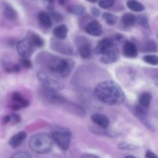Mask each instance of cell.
<instances>
[{"instance_id":"obj_1","label":"cell","mask_w":158,"mask_h":158,"mask_svg":"<svg viewBox=\"0 0 158 158\" xmlns=\"http://www.w3.org/2000/svg\"><path fill=\"white\" fill-rule=\"evenodd\" d=\"M94 94L100 101L110 106L121 104L126 98L120 85L111 80L98 83L94 89Z\"/></svg>"},{"instance_id":"obj_2","label":"cell","mask_w":158,"mask_h":158,"mask_svg":"<svg viewBox=\"0 0 158 158\" xmlns=\"http://www.w3.org/2000/svg\"><path fill=\"white\" fill-rule=\"evenodd\" d=\"M52 141L50 135L45 133H40L32 135L29 141L30 149L37 154H46L51 151L52 148Z\"/></svg>"},{"instance_id":"obj_3","label":"cell","mask_w":158,"mask_h":158,"mask_svg":"<svg viewBox=\"0 0 158 158\" xmlns=\"http://www.w3.org/2000/svg\"><path fill=\"white\" fill-rule=\"evenodd\" d=\"M49 69L51 72L56 73L61 77H67L74 66V63L73 60H66V59L58 58V57H52L49 62Z\"/></svg>"},{"instance_id":"obj_4","label":"cell","mask_w":158,"mask_h":158,"mask_svg":"<svg viewBox=\"0 0 158 158\" xmlns=\"http://www.w3.org/2000/svg\"><path fill=\"white\" fill-rule=\"evenodd\" d=\"M50 137L52 141L55 142L61 149L66 151L69 148L72 134L68 129L56 127L51 131Z\"/></svg>"},{"instance_id":"obj_5","label":"cell","mask_w":158,"mask_h":158,"mask_svg":"<svg viewBox=\"0 0 158 158\" xmlns=\"http://www.w3.org/2000/svg\"><path fill=\"white\" fill-rule=\"evenodd\" d=\"M37 77H38L40 83L43 85V88H46V89L58 91L63 89L64 86L63 82L54 74L49 73L45 71H41L39 73Z\"/></svg>"},{"instance_id":"obj_6","label":"cell","mask_w":158,"mask_h":158,"mask_svg":"<svg viewBox=\"0 0 158 158\" xmlns=\"http://www.w3.org/2000/svg\"><path fill=\"white\" fill-rule=\"evenodd\" d=\"M17 51L23 58H29L35 51V47L29 39L26 38L19 42L17 44Z\"/></svg>"},{"instance_id":"obj_7","label":"cell","mask_w":158,"mask_h":158,"mask_svg":"<svg viewBox=\"0 0 158 158\" xmlns=\"http://www.w3.org/2000/svg\"><path fill=\"white\" fill-rule=\"evenodd\" d=\"M119 57H120V52L118 48L115 44H114L104 54L102 55L100 60L101 63L104 64H111L117 62Z\"/></svg>"},{"instance_id":"obj_8","label":"cell","mask_w":158,"mask_h":158,"mask_svg":"<svg viewBox=\"0 0 158 158\" xmlns=\"http://www.w3.org/2000/svg\"><path fill=\"white\" fill-rule=\"evenodd\" d=\"M131 110L133 111V113L134 114V115L139 119V120H141L142 123L147 127L149 130L151 131H154V127L152 124V123H151V121L149 120V119L148 118L146 115V111H145L144 108L140 106H133V108L131 109Z\"/></svg>"},{"instance_id":"obj_9","label":"cell","mask_w":158,"mask_h":158,"mask_svg":"<svg viewBox=\"0 0 158 158\" xmlns=\"http://www.w3.org/2000/svg\"><path fill=\"white\" fill-rule=\"evenodd\" d=\"M85 31L86 33L93 36H100L103 33V28L99 22L94 20L86 25L85 27Z\"/></svg>"},{"instance_id":"obj_10","label":"cell","mask_w":158,"mask_h":158,"mask_svg":"<svg viewBox=\"0 0 158 158\" xmlns=\"http://www.w3.org/2000/svg\"><path fill=\"white\" fill-rule=\"evenodd\" d=\"M114 44V42L112 39H103V40H101V41L97 44V46L94 48V53L98 54V55H103V54H104Z\"/></svg>"},{"instance_id":"obj_11","label":"cell","mask_w":158,"mask_h":158,"mask_svg":"<svg viewBox=\"0 0 158 158\" xmlns=\"http://www.w3.org/2000/svg\"><path fill=\"white\" fill-rule=\"evenodd\" d=\"M12 99L14 101V104L12 105V109L14 110H18L22 109V108H25L29 106V101L25 100L19 93H13L12 95Z\"/></svg>"},{"instance_id":"obj_12","label":"cell","mask_w":158,"mask_h":158,"mask_svg":"<svg viewBox=\"0 0 158 158\" xmlns=\"http://www.w3.org/2000/svg\"><path fill=\"white\" fill-rule=\"evenodd\" d=\"M123 54L125 56L129 57V58L137 57L138 55V50L136 45L132 42H126L123 45Z\"/></svg>"},{"instance_id":"obj_13","label":"cell","mask_w":158,"mask_h":158,"mask_svg":"<svg viewBox=\"0 0 158 158\" xmlns=\"http://www.w3.org/2000/svg\"><path fill=\"white\" fill-rule=\"evenodd\" d=\"M91 120L94 123H95L96 124L98 125L100 127H101L102 129H106V128L109 127L110 124V120L107 118V117L103 114H96L92 115L91 117Z\"/></svg>"},{"instance_id":"obj_14","label":"cell","mask_w":158,"mask_h":158,"mask_svg":"<svg viewBox=\"0 0 158 158\" xmlns=\"http://www.w3.org/2000/svg\"><path fill=\"white\" fill-rule=\"evenodd\" d=\"M26 133L25 131H20L18 134H15V135L12 136V137L9 140V145L12 147V148H16L18 147H19L22 144L23 141L26 140Z\"/></svg>"},{"instance_id":"obj_15","label":"cell","mask_w":158,"mask_h":158,"mask_svg":"<svg viewBox=\"0 0 158 158\" xmlns=\"http://www.w3.org/2000/svg\"><path fill=\"white\" fill-rule=\"evenodd\" d=\"M51 46H52V48L56 51H57L59 52H62V53L65 54H71L73 52L72 48L69 46H68V45L62 43V42L53 40V42L51 43Z\"/></svg>"},{"instance_id":"obj_16","label":"cell","mask_w":158,"mask_h":158,"mask_svg":"<svg viewBox=\"0 0 158 158\" xmlns=\"http://www.w3.org/2000/svg\"><path fill=\"white\" fill-rule=\"evenodd\" d=\"M52 33L55 35V37L58 40H65L67 36L68 33V29L67 26L66 25H60L57 26L56 27L54 28Z\"/></svg>"},{"instance_id":"obj_17","label":"cell","mask_w":158,"mask_h":158,"mask_svg":"<svg viewBox=\"0 0 158 158\" xmlns=\"http://www.w3.org/2000/svg\"><path fill=\"white\" fill-rule=\"evenodd\" d=\"M79 53L83 59H88L91 56L92 49L91 46L88 42H82L79 46Z\"/></svg>"},{"instance_id":"obj_18","label":"cell","mask_w":158,"mask_h":158,"mask_svg":"<svg viewBox=\"0 0 158 158\" xmlns=\"http://www.w3.org/2000/svg\"><path fill=\"white\" fill-rule=\"evenodd\" d=\"M26 38L29 39V40L31 42V43L33 45L35 48H40L44 46V40L38 34L30 32L29 33V36H27Z\"/></svg>"},{"instance_id":"obj_19","label":"cell","mask_w":158,"mask_h":158,"mask_svg":"<svg viewBox=\"0 0 158 158\" xmlns=\"http://www.w3.org/2000/svg\"><path fill=\"white\" fill-rule=\"evenodd\" d=\"M38 19L40 24L45 28H50L52 25V19L50 18L49 14L46 12H40L38 15Z\"/></svg>"},{"instance_id":"obj_20","label":"cell","mask_w":158,"mask_h":158,"mask_svg":"<svg viewBox=\"0 0 158 158\" xmlns=\"http://www.w3.org/2000/svg\"><path fill=\"white\" fill-rule=\"evenodd\" d=\"M152 99V96L150 93L143 92L139 97V103L140 106L143 108H147L150 106Z\"/></svg>"},{"instance_id":"obj_21","label":"cell","mask_w":158,"mask_h":158,"mask_svg":"<svg viewBox=\"0 0 158 158\" xmlns=\"http://www.w3.org/2000/svg\"><path fill=\"white\" fill-rule=\"evenodd\" d=\"M127 6L131 10L136 12H140L144 10V6L142 3L136 1V0H129L127 2Z\"/></svg>"},{"instance_id":"obj_22","label":"cell","mask_w":158,"mask_h":158,"mask_svg":"<svg viewBox=\"0 0 158 158\" xmlns=\"http://www.w3.org/2000/svg\"><path fill=\"white\" fill-rule=\"evenodd\" d=\"M67 10L68 12L75 15H82L86 12L85 8L80 5H72V6H68Z\"/></svg>"},{"instance_id":"obj_23","label":"cell","mask_w":158,"mask_h":158,"mask_svg":"<svg viewBox=\"0 0 158 158\" xmlns=\"http://www.w3.org/2000/svg\"><path fill=\"white\" fill-rule=\"evenodd\" d=\"M3 12H4L5 16L10 20L15 19L17 17L16 12H15V9H14L10 5H6Z\"/></svg>"},{"instance_id":"obj_24","label":"cell","mask_w":158,"mask_h":158,"mask_svg":"<svg viewBox=\"0 0 158 158\" xmlns=\"http://www.w3.org/2000/svg\"><path fill=\"white\" fill-rule=\"evenodd\" d=\"M136 18L133 14L125 13L122 17V23L126 26H131L135 23Z\"/></svg>"},{"instance_id":"obj_25","label":"cell","mask_w":158,"mask_h":158,"mask_svg":"<svg viewBox=\"0 0 158 158\" xmlns=\"http://www.w3.org/2000/svg\"><path fill=\"white\" fill-rule=\"evenodd\" d=\"M103 19L106 21V23L108 25H110V26L115 24L117 20V17L114 14L110 13V12H104V13H103Z\"/></svg>"},{"instance_id":"obj_26","label":"cell","mask_w":158,"mask_h":158,"mask_svg":"<svg viewBox=\"0 0 158 158\" xmlns=\"http://www.w3.org/2000/svg\"><path fill=\"white\" fill-rule=\"evenodd\" d=\"M143 60L147 63L154 66H157L158 64V58L155 55H147L143 57Z\"/></svg>"},{"instance_id":"obj_27","label":"cell","mask_w":158,"mask_h":158,"mask_svg":"<svg viewBox=\"0 0 158 158\" xmlns=\"http://www.w3.org/2000/svg\"><path fill=\"white\" fill-rule=\"evenodd\" d=\"M99 6L102 9H109L114 6L115 0H98Z\"/></svg>"},{"instance_id":"obj_28","label":"cell","mask_w":158,"mask_h":158,"mask_svg":"<svg viewBox=\"0 0 158 158\" xmlns=\"http://www.w3.org/2000/svg\"><path fill=\"white\" fill-rule=\"evenodd\" d=\"M137 23L140 26H143V27H148L149 26V23H148V19L146 16L144 15H140L137 18Z\"/></svg>"},{"instance_id":"obj_29","label":"cell","mask_w":158,"mask_h":158,"mask_svg":"<svg viewBox=\"0 0 158 158\" xmlns=\"http://www.w3.org/2000/svg\"><path fill=\"white\" fill-rule=\"evenodd\" d=\"M10 158H32V157L28 153L20 151V152H17L14 154Z\"/></svg>"},{"instance_id":"obj_30","label":"cell","mask_w":158,"mask_h":158,"mask_svg":"<svg viewBox=\"0 0 158 158\" xmlns=\"http://www.w3.org/2000/svg\"><path fill=\"white\" fill-rule=\"evenodd\" d=\"M119 149H121V150H134V149H137V148H135V146L134 145L131 144V143H121L119 144L118 146Z\"/></svg>"},{"instance_id":"obj_31","label":"cell","mask_w":158,"mask_h":158,"mask_svg":"<svg viewBox=\"0 0 158 158\" xmlns=\"http://www.w3.org/2000/svg\"><path fill=\"white\" fill-rule=\"evenodd\" d=\"M146 49H145V50L147 51H156L157 50V46H156V43H154V42H152V41H150L148 42V43H147V45H146Z\"/></svg>"},{"instance_id":"obj_32","label":"cell","mask_w":158,"mask_h":158,"mask_svg":"<svg viewBox=\"0 0 158 158\" xmlns=\"http://www.w3.org/2000/svg\"><path fill=\"white\" fill-rule=\"evenodd\" d=\"M20 63H21L22 66L23 67L26 68V69H29V68L32 67V63H31L30 60L27 58H23L20 60Z\"/></svg>"},{"instance_id":"obj_33","label":"cell","mask_w":158,"mask_h":158,"mask_svg":"<svg viewBox=\"0 0 158 158\" xmlns=\"http://www.w3.org/2000/svg\"><path fill=\"white\" fill-rule=\"evenodd\" d=\"M50 18L51 19H53L56 22H60L63 20V16H62L61 14L58 13L56 12H51L50 13Z\"/></svg>"},{"instance_id":"obj_34","label":"cell","mask_w":158,"mask_h":158,"mask_svg":"<svg viewBox=\"0 0 158 158\" xmlns=\"http://www.w3.org/2000/svg\"><path fill=\"white\" fill-rule=\"evenodd\" d=\"M91 12H92L93 15L95 17H98L100 15V11L98 9H97L96 7H93L91 9Z\"/></svg>"},{"instance_id":"obj_35","label":"cell","mask_w":158,"mask_h":158,"mask_svg":"<svg viewBox=\"0 0 158 158\" xmlns=\"http://www.w3.org/2000/svg\"><path fill=\"white\" fill-rule=\"evenodd\" d=\"M145 157L146 158H157V155H156L154 152H152V151H148V152L146 153Z\"/></svg>"},{"instance_id":"obj_36","label":"cell","mask_w":158,"mask_h":158,"mask_svg":"<svg viewBox=\"0 0 158 158\" xmlns=\"http://www.w3.org/2000/svg\"><path fill=\"white\" fill-rule=\"evenodd\" d=\"M11 71H12V72L14 73H18L20 71V66H19V65H14V66H12V67L11 68Z\"/></svg>"},{"instance_id":"obj_37","label":"cell","mask_w":158,"mask_h":158,"mask_svg":"<svg viewBox=\"0 0 158 158\" xmlns=\"http://www.w3.org/2000/svg\"><path fill=\"white\" fill-rule=\"evenodd\" d=\"M80 158H100L97 156L93 155V154H83V156H81Z\"/></svg>"},{"instance_id":"obj_38","label":"cell","mask_w":158,"mask_h":158,"mask_svg":"<svg viewBox=\"0 0 158 158\" xmlns=\"http://www.w3.org/2000/svg\"><path fill=\"white\" fill-rule=\"evenodd\" d=\"M10 120H11V116H6V117H5L3 122H4L5 123H9Z\"/></svg>"},{"instance_id":"obj_39","label":"cell","mask_w":158,"mask_h":158,"mask_svg":"<svg viewBox=\"0 0 158 158\" xmlns=\"http://www.w3.org/2000/svg\"><path fill=\"white\" fill-rule=\"evenodd\" d=\"M43 1L45 2L46 3V4L48 5V7H49V6H52V4H53V2H54V0H43Z\"/></svg>"},{"instance_id":"obj_40","label":"cell","mask_w":158,"mask_h":158,"mask_svg":"<svg viewBox=\"0 0 158 158\" xmlns=\"http://www.w3.org/2000/svg\"><path fill=\"white\" fill-rule=\"evenodd\" d=\"M13 120L14 121L16 122V123H18V122L20 121V117L19 115H13Z\"/></svg>"},{"instance_id":"obj_41","label":"cell","mask_w":158,"mask_h":158,"mask_svg":"<svg viewBox=\"0 0 158 158\" xmlns=\"http://www.w3.org/2000/svg\"><path fill=\"white\" fill-rule=\"evenodd\" d=\"M67 1L68 0H58L59 3H60V5H64Z\"/></svg>"},{"instance_id":"obj_42","label":"cell","mask_w":158,"mask_h":158,"mask_svg":"<svg viewBox=\"0 0 158 158\" xmlns=\"http://www.w3.org/2000/svg\"><path fill=\"white\" fill-rule=\"evenodd\" d=\"M86 1H88L89 2H91V3H95V2H97L98 0H86Z\"/></svg>"},{"instance_id":"obj_43","label":"cell","mask_w":158,"mask_h":158,"mask_svg":"<svg viewBox=\"0 0 158 158\" xmlns=\"http://www.w3.org/2000/svg\"><path fill=\"white\" fill-rule=\"evenodd\" d=\"M125 158H137V157H134V156L130 155V156H127V157H125Z\"/></svg>"}]
</instances>
